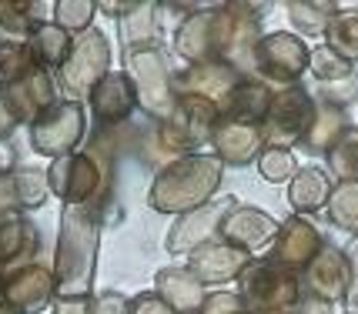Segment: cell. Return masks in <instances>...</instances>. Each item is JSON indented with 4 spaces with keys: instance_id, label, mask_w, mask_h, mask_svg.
Instances as JSON below:
<instances>
[{
    "instance_id": "34",
    "label": "cell",
    "mask_w": 358,
    "mask_h": 314,
    "mask_svg": "<svg viewBox=\"0 0 358 314\" xmlns=\"http://www.w3.org/2000/svg\"><path fill=\"white\" fill-rule=\"evenodd\" d=\"M34 67V54L27 44H0V84L10 87L20 77H27Z\"/></svg>"
},
{
    "instance_id": "46",
    "label": "cell",
    "mask_w": 358,
    "mask_h": 314,
    "mask_svg": "<svg viewBox=\"0 0 358 314\" xmlns=\"http://www.w3.org/2000/svg\"><path fill=\"white\" fill-rule=\"evenodd\" d=\"M0 301H3V281H0Z\"/></svg>"
},
{
    "instance_id": "48",
    "label": "cell",
    "mask_w": 358,
    "mask_h": 314,
    "mask_svg": "<svg viewBox=\"0 0 358 314\" xmlns=\"http://www.w3.org/2000/svg\"><path fill=\"white\" fill-rule=\"evenodd\" d=\"M245 314H251V311H245Z\"/></svg>"
},
{
    "instance_id": "47",
    "label": "cell",
    "mask_w": 358,
    "mask_h": 314,
    "mask_svg": "<svg viewBox=\"0 0 358 314\" xmlns=\"http://www.w3.org/2000/svg\"><path fill=\"white\" fill-rule=\"evenodd\" d=\"M271 314H288V311H271Z\"/></svg>"
},
{
    "instance_id": "8",
    "label": "cell",
    "mask_w": 358,
    "mask_h": 314,
    "mask_svg": "<svg viewBox=\"0 0 358 314\" xmlns=\"http://www.w3.org/2000/svg\"><path fill=\"white\" fill-rule=\"evenodd\" d=\"M110 74V44L101 31H87L74 37V47H71V57L64 61L61 67V87L71 94V100L80 97H91V91L101 84V80Z\"/></svg>"
},
{
    "instance_id": "7",
    "label": "cell",
    "mask_w": 358,
    "mask_h": 314,
    "mask_svg": "<svg viewBox=\"0 0 358 314\" xmlns=\"http://www.w3.org/2000/svg\"><path fill=\"white\" fill-rule=\"evenodd\" d=\"M84 130H87V114L78 100L67 97V100H57L54 107H47L31 124V144L37 154H50L57 160V157L78 154Z\"/></svg>"
},
{
    "instance_id": "38",
    "label": "cell",
    "mask_w": 358,
    "mask_h": 314,
    "mask_svg": "<svg viewBox=\"0 0 358 314\" xmlns=\"http://www.w3.org/2000/svg\"><path fill=\"white\" fill-rule=\"evenodd\" d=\"M127 304L131 301L117 291H101L97 298L87 301V314H127Z\"/></svg>"
},
{
    "instance_id": "33",
    "label": "cell",
    "mask_w": 358,
    "mask_h": 314,
    "mask_svg": "<svg viewBox=\"0 0 358 314\" xmlns=\"http://www.w3.org/2000/svg\"><path fill=\"white\" fill-rule=\"evenodd\" d=\"M308 70L315 74L318 84H335V80H345L355 74V63H348L345 57H338L331 47H315L312 50V61H308Z\"/></svg>"
},
{
    "instance_id": "29",
    "label": "cell",
    "mask_w": 358,
    "mask_h": 314,
    "mask_svg": "<svg viewBox=\"0 0 358 314\" xmlns=\"http://www.w3.org/2000/svg\"><path fill=\"white\" fill-rule=\"evenodd\" d=\"M328 218L335 227L358 234V181H338L328 197Z\"/></svg>"
},
{
    "instance_id": "18",
    "label": "cell",
    "mask_w": 358,
    "mask_h": 314,
    "mask_svg": "<svg viewBox=\"0 0 358 314\" xmlns=\"http://www.w3.org/2000/svg\"><path fill=\"white\" fill-rule=\"evenodd\" d=\"M211 144H215V157L221 164H234V167H245L251 160H258L262 151H265L262 127L245 124V121H231V117L218 121L215 134H211Z\"/></svg>"
},
{
    "instance_id": "16",
    "label": "cell",
    "mask_w": 358,
    "mask_h": 314,
    "mask_svg": "<svg viewBox=\"0 0 358 314\" xmlns=\"http://www.w3.org/2000/svg\"><path fill=\"white\" fill-rule=\"evenodd\" d=\"M215 10L218 3H208L198 14H187L181 27L174 31V50L178 57L191 63H215L218 61V37H215Z\"/></svg>"
},
{
    "instance_id": "25",
    "label": "cell",
    "mask_w": 358,
    "mask_h": 314,
    "mask_svg": "<svg viewBox=\"0 0 358 314\" xmlns=\"http://www.w3.org/2000/svg\"><path fill=\"white\" fill-rule=\"evenodd\" d=\"M31 54H34V63L37 67H44V70H50V67H57L61 70L64 61L71 57V47H74V37L67 31H61L57 24H44V27H37L31 37Z\"/></svg>"
},
{
    "instance_id": "36",
    "label": "cell",
    "mask_w": 358,
    "mask_h": 314,
    "mask_svg": "<svg viewBox=\"0 0 358 314\" xmlns=\"http://www.w3.org/2000/svg\"><path fill=\"white\" fill-rule=\"evenodd\" d=\"M318 104H328V107H338L345 110L348 104H355L358 100V70L352 77L345 80H335V84H318Z\"/></svg>"
},
{
    "instance_id": "10",
    "label": "cell",
    "mask_w": 358,
    "mask_h": 314,
    "mask_svg": "<svg viewBox=\"0 0 358 314\" xmlns=\"http://www.w3.org/2000/svg\"><path fill=\"white\" fill-rule=\"evenodd\" d=\"M234 204H238L234 197H218V201H208V204L198 207V211L181 214V218L171 224L168 237H164L168 254H194L201 244L218 241L221 220H224V214H228Z\"/></svg>"
},
{
    "instance_id": "3",
    "label": "cell",
    "mask_w": 358,
    "mask_h": 314,
    "mask_svg": "<svg viewBox=\"0 0 358 314\" xmlns=\"http://www.w3.org/2000/svg\"><path fill=\"white\" fill-rule=\"evenodd\" d=\"M238 298L245 301L251 314L295 311V304L301 301V281L295 271L275 264L271 257H255L238 274Z\"/></svg>"
},
{
    "instance_id": "6",
    "label": "cell",
    "mask_w": 358,
    "mask_h": 314,
    "mask_svg": "<svg viewBox=\"0 0 358 314\" xmlns=\"http://www.w3.org/2000/svg\"><path fill=\"white\" fill-rule=\"evenodd\" d=\"M312 50L308 44L288 31L262 33V40L255 44L251 54V70L258 74V80H265L268 87H295L301 74L308 70Z\"/></svg>"
},
{
    "instance_id": "41",
    "label": "cell",
    "mask_w": 358,
    "mask_h": 314,
    "mask_svg": "<svg viewBox=\"0 0 358 314\" xmlns=\"http://www.w3.org/2000/svg\"><path fill=\"white\" fill-rule=\"evenodd\" d=\"M87 301L91 298H57L54 314H87Z\"/></svg>"
},
{
    "instance_id": "42",
    "label": "cell",
    "mask_w": 358,
    "mask_h": 314,
    "mask_svg": "<svg viewBox=\"0 0 358 314\" xmlns=\"http://www.w3.org/2000/svg\"><path fill=\"white\" fill-rule=\"evenodd\" d=\"M292 314H331V304H325V301H318V298H312V294H308V298L298 301Z\"/></svg>"
},
{
    "instance_id": "12",
    "label": "cell",
    "mask_w": 358,
    "mask_h": 314,
    "mask_svg": "<svg viewBox=\"0 0 358 314\" xmlns=\"http://www.w3.org/2000/svg\"><path fill=\"white\" fill-rule=\"evenodd\" d=\"M305 287L308 294L325 304H342L348 298V287H352V264H348V254L325 244L318 257L305 267Z\"/></svg>"
},
{
    "instance_id": "45",
    "label": "cell",
    "mask_w": 358,
    "mask_h": 314,
    "mask_svg": "<svg viewBox=\"0 0 358 314\" xmlns=\"http://www.w3.org/2000/svg\"><path fill=\"white\" fill-rule=\"evenodd\" d=\"M0 314H20V311H14V308H3V311H0Z\"/></svg>"
},
{
    "instance_id": "43",
    "label": "cell",
    "mask_w": 358,
    "mask_h": 314,
    "mask_svg": "<svg viewBox=\"0 0 358 314\" xmlns=\"http://www.w3.org/2000/svg\"><path fill=\"white\" fill-rule=\"evenodd\" d=\"M14 160H17L14 147H10L7 141H0V177H3V174H10V171H14Z\"/></svg>"
},
{
    "instance_id": "13",
    "label": "cell",
    "mask_w": 358,
    "mask_h": 314,
    "mask_svg": "<svg viewBox=\"0 0 358 314\" xmlns=\"http://www.w3.org/2000/svg\"><path fill=\"white\" fill-rule=\"evenodd\" d=\"M138 107V91L127 70H110L91 91V114L97 127H121Z\"/></svg>"
},
{
    "instance_id": "15",
    "label": "cell",
    "mask_w": 358,
    "mask_h": 314,
    "mask_svg": "<svg viewBox=\"0 0 358 314\" xmlns=\"http://www.w3.org/2000/svg\"><path fill=\"white\" fill-rule=\"evenodd\" d=\"M61 97H57V84L50 77V70L44 67H34L27 77H20L17 84H10L3 91V104L14 114V121H37L47 107H54Z\"/></svg>"
},
{
    "instance_id": "44",
    "label": "cell",
    "mask_w": 358,
    "mask_h": 314,
    "mask_svg": "<svg viewBox=\"0 0 358 314\" xmlns=\"http://www.w3.org/2000/svg\"><path fill=\"white\" fill-rule=\"evenodd\" d=\"M17 127V121H14V114L7 110V104H3V94H0V134H10Z\"/></svg>"
},
{
    "instance_id": "5",
    "label": "cell",
    "mask_w": 358,
    "mask_h": 314,
    "mask_svg": "<svg viewBox=\"0 0 358 314\" xmlns=\"http://www.w3.org/2000/svg\"><path fill=\"white\" fill-rule=\"evenodd\" d=\"M315 110L318 100L308 94V87H281L271 97V107H268L265 121H262V141L265 147H281V151H292V144H301L312 130Z\"/></svg>"
},
{
    "instance_id": "17",
    "label": "cell",
    "mask_w": 358,
    "mask_h": 314,
    "mask_svg": "<svg viewBox=\"0 0 358 314\" xmlns=\"http://www.w3.org/2000/svg\"><path fill=\"white\" fill-rule=\"evenodd\" d=\"M255 257L245 251H238L224 241H208L194 254H187V271L201 284H224L238 281V274L251 264Z\"/></svg>"
},
{
    "instance_id": "26",
    "label": "cell",
    "mask_w": 358,
    "mask_h": 314,
    "mask_svg": "<svg viewBox=\"0 0 358 314\" xmlns=\"http://www.w3.org/2000/svg\"><path fill=\"white\" fill-rule=\"evenodd\" d=\"M345 130H348V117H345V110L328 107V104H318L315 121H312V130H308V137L301 141V147H305L308 154H325L328 147L338 141Z\"/></svg>"
},
{
    "instance_id": "4",
    "label": "cell",
    "mask_w": 358,
    "mask_h": 314,
    "mask_svg": "<svg viewBox=\"0 0 358 314\" xmlns=\"http://www.w3.org/2000/svg\"><path fill=\"white\" fill-rule=\"evenodd\" d=\"M124 70L134 80V91H138V107L155 117L157 124L164 117H171L174 104H178V94H174V70L164 50L161 47H148V50H131L124 54Z\"/></svg>"
},
{
    "instance_id": "22",
    "label": "cell",
    "mask_w": 358,
    "mask_h": 314,
    "mask_svg": "<svg viewBox=\"0 0 358 314\" xmlns=\"http://www.w3.org/2000/svg\"><path fill=\"white\" fill-rule=\"evenodd\" d=\"M331 174L322 171L318 164H305V167H298V174L288 181V204L295 214H315V211H322L328 207V197H331Z\"/></svg>"
},
{
    "instance_id": "49",
    "label": "cell",
    "mask_w": 358,
    "mask_h": 314,
    "mask_svg": "<svg viewBox=\"0 0 358 314\" xmlns=\"http://www.w3.org/2000/svg\"><path fill=\"white\" fill-rule=\"evenodd\" d=\"M348 314H352V311H348Z\"/></svg>"
},
{
    "instance_id": "39",
    "label": "cell",
    "mask_w": 358,
    "mask_h": 314,
    "mask_svg": "<svg viewBox=\"0 0 358 314\" xmlns=\"http://www.w3.org/2000/svg\"><path fill=\"white\" fill-rule=\"evenodd\" d=\"M127 314H174V311L164 304V298H157L155 291H141V294L131 298Z\"/></svg>"
},
{
    "instance_id": "19",
    "label": "cell",
    "mask_w": 358,
    "mask_h": 314,
    "mask_svg": "<svg viewBox=\"0 0 358 314\" xmlns=\"http://www.w3.org/2000/svg\"><path fill=\"white\" fill-rule=\"evenodd\" d=\"M54 271H47L41 264H27L20 267L17 274H10L3 281V298L14 311L27 314V311H41L47 308V301L54 298Z\"/></svg>"
},
{
    "instance_id": "37",
    "label": "cell",
    "mask_w": 358,
    "mask_h": 314,
    "mask_svg": "<svg viewBox=\"0 0 358 314\" xmlns=\"http://www.w3.org/2000/svg\"><path fill=\"white\" fill-rule=\"evenodd\" d=\"M245 301L238 298V291H215V294H208L201 304V311L198 314H245Z\"/></svg>"
},
{
    "instance_id": "24",
    "label": "cell",
    "mask_w": 358,
    "mask_h": 314,
    "mask_svg": "<svg viewBox=\"0 0 358 314\" xmlns=\"http://www.w3.org/2000/svg\"><path fill=\"white\" fill-rule=\"evenodd\" d=\"M37 227L17 211L0 214V267L14 264L20 257H31L37 251Z\"/></svg>"
},
{
    "instance_id": "30",
    "label": "cell",
    "mask_w": 358,
    "mask_h": 314,
    "mask_svg": "<svg viewBox=\"0 0 358 314\" xmlns=\"http://www.w3.org/2000/svg\"><path fill=\"white\" fill-rule=\"evenodd\" d=\"M325 164L338 181H358V127H348L342 137L328 147Z\"/></svg>"
},
{
    "instance_id": "9",
    "label": "cell",
    "mask_w": 358,
    "mask_h": 314,
    "mask_svg": "<svg viewBox=\"0 0 358 314\" xmlns=\"http://www.w3.org/2000/svg\"><path fill=\"white\" fill-rule=\"evenodd\" d=\"M278 227H281L278 220L271 218L268 211H262V207L234 204L231 211L224 214V220H221L218 241L251 254V257H258V254L271 251V244H275V237H278Z\"/></svg>"
},
{
    "instance_id": "40",
    "label": "cell",
    "mask_w": 358,
    "mask_h": 314,
    "mask_svg": "<svg viewBox=\"0 0 358 314\" xmlns=\"http://www.w3.org/2000/svg\"><path fill=\"white\" fill-rule=\"evenodd\" d=\"M348 264H352V287H348L345 304L352 308V314H358V241L348 248Z\"/></svg>"
},
{
    "instance_id": "20",
    "label": "cell",
    "mask_w": 358,
    "mask_h": 314,
    "mask_svg": "<svg viewBox=\"0 0 358 314\" xmlns=\"http://www.w3.org/2000/svg\"><path fill=\"white\" fill-rule=\"evenodd\" d=\"M155 294L164 298V304L174 314H198L204 304V284L187 267H161L155 274Z\"/></svg>"
},
{
    "instance_id": "1",
    "label": "cell",
    "mask_w": 358,
    "mask_h": 314,
    "mask_svg": "<svg viewBox=\"0 0 358 314\" xmlns=\"http://www.w3.org/2000/svg\"><path fill=\"white\" fill-rule=\"evenodd\" d=\"M104 204L108 201H91V204L61 211V244H57V267H54L57 298H91Z\"/></svg>"
},
{
    "instance_id": "32",
    "label": "cell",
    "mask_w": 358,
    "mask_h": 314,
    "mask_svg": "<svg viewBox=\"0 0 358 314\" xmlns=\"http://www.w3.org/2000/svg\"><path fill=\"white\" fill-rule=\"evenodd\" d=\"M10 188H14V204L20 207H44V201L50 197V184L41 171H17L10 177Z\"/></svg>"
},
{
    "instance_id": "23",
    "label": "cell",
    "mask_w": 358,
    "mask_h": 314,
    "mask_svg": "<svg viewBox=\"0 0 358 314\" xmlns=\"http://www.w3.org/2000/svg\"><path fill=\"white\" fill-rule=\"evenodd\" d=\"M157 3H148V0H131L127 10L117 20V31H121V50L131 54V50H148L157 47Z\"/></svg>"
},
{
    "instance_id": "14",
    "label": "cell",
    "mask_w": 358,
    "mask_h": 314,
    "mask_svg": "<svg viewBox=\"0 0 358 314\" xmlns=\"http://www.w3.org/2000/svg\"><path fill=\"white\" fill-rule=\"evenodd\" d=\"M245 77L241 70H234L231 63H191V67H181V70H174V94L178 97H208V100H215L221 104L228 91H231L238 80Z\"/></svg>"
},
{
    "instance_id": "35",
    "label": "cell",
    "mask_w": 358,
    "mask_h": 314,
    "mask_svg": "<svg viewBox=\"0 0 358 314\" xmlns=\"http://www.w3.org/2000/svg\"><path fill=\"white\" fill-rule=\"evenodd\" d=\"M258 174L265 177L268 184H285L298 174V160L292 151H281V147H265L258 157Z\"/></svg>"
},
{
    "instance_id": "11",
    "label": "cell",
    "mask_w": 358,
    "mask_h": 314,
    "mask_svg": "<svg viewBox=\"0 0 358 314\" xmlns=\"http://www.w3.org/2000/svg\"><path fill=\"white\" fill-rule=\"evenodd\" d=\"M322 248H325V241H322V234H318V227H315L308 218L292 214V218L278 227V237H275V244H271L268 257H271L275 264L288 267V271H295L298 274V271H305V267L318 257Z\"/></svg>"
},
{
    "instance_id": "2",
    "label": "cell",
    "mask_w": 358,
    "mask_h": 314,
    "mask_svg": "<svg viewBox=\"0 0 358 314\" xmlns=\"http://www.w3.org/2000/svg\"><path fill=\"white\" fill-rule=\"evenodd\" d=\"M224 164L215 154H187L164 164L151 181L148 204L157 214H187L198 211L208 201H215V190L221 188Z\"/></svg>"
},
{
    "instance_id": "28",
    "label": "cell",
    "mask_w": 358,
    "mask_h": 314,
    "mask_svg": "<svg viewBox=\"0 0 358 314\" xmlns=\"http://www.w3.org/2000/svg\"><path fill=\"white\" fill-rule=\"evenodd\" d=\"M325 47H331L348 63L358 61V7L335 14V20L328 24L325 31Z\"/></svg>"
},
{
    "instance_id": "21",
    "label": "cell",
    "mask_w": 358,
    "mask_h": 314,
    "mask_svg": "<svg viewBox=\"0 0 358 314\" xmlns=\"http://www.w3.org/2000/svg\"><path fill=\"white\" fill-rule=\"evenodd\" d=\"M271 97H275V91L268 87L265 80L248 77V74H245V77L228 91V97L218 104L221 117L245 121V124H262V121H265V114H268V107H271Z\"/></svg>"
},
{
    "instance_id": "27",
    "label": "cell",
    "mask_w": 358,
    "mask_h": 314,
    "mask_svg": "<svg viewBox=\"0 0 358 314\" xmlns=\"http://www.w3.org/2000/svg\"><path fill=\"white\" fill-rule=\"evenodd\" d=\"M342 7L338 3H331V0H292L288 3V20L295 24L298 33H305V37H318V33L328 31V24L335 20Z\"/></svg>"
},
{
    "instance_id": "31",
    "label": "cell",
    "mask_w": 358,
    "mask_h": 314,
    "mask_svg": "<svg viewBox=\"0 0 358 314\" xmlns=\"http://www.w3.org/2000/svg\"><path fill=\"white\" fill-rule=\"evenodd\" d=\"M94 10H97L94 0H57L54 3V24L71 37H80V33L91 31Z\"/></svg>"
}]
</instances>
